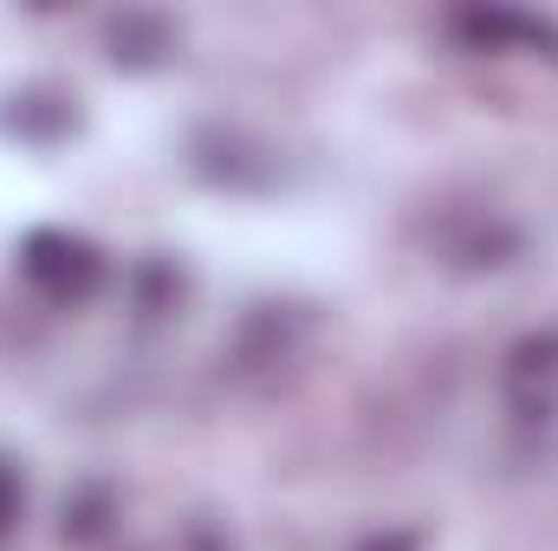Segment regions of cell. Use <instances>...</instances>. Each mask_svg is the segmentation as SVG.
Wrapping results in <instances>:
<instances>
[{
    "mask_svg": "<svg viewBox=\"0 0 558 551\" xmlns=\"http://www.w3.org/2000/svg\"><path fill=\"white\" fill-rule=\"evenodd\" d=\"M20 273L33 279L46 298H92V285L105 273V260L92 254V241H78V234H59V228H39V234H26V247H20Z\"/></svg>",
    "mask_w": 558,
    "mask_h": 551,
    "instance_id": "6da1fadb",
    "label": "cell"
},
{
    "mask_svg": "<svg viewBox=\"0 0 558 551\" xmlns=\"http://www.w3.org/2000/svg\"><path fill=\"white\" fill-rule=\"evenodd\" d=\"M507 383H513V403L520 409H546L558 396V331H539L513 351L507 364Z\"/></svg>",
    "mask_w": 558,
    "mask_h": 551,
    "instance_id": "7a4b0ae2",
    "label": "cell"
},
{
    "mask_svg": "<svg viewBox=\"0 0 558 551\" xmlns=\"http://www.w3.org/2000/svg\"><path fill=\"white\" fill-rule=\"evenodd\" d=\"M454 33H461V39H474V46L526 39V46H553V52H558V33L546 26V20H520V13H500V7H487V13H454Z\"/></svg>",
    "mask_w": 558,
    "mask_h": 551,
    "instance_id": "3957f363",
    "label": "cell"
},
{
    "mask_svg": "<svg viewBox=\"0 0 558 551\" xmlns=\"http://www.w3.org/2000/svg\"><path fill=\"white\" fill-rule=\"evenodd\" d=\"M111 506H118L111 487H78V493L65 500V539H78V546L98 539V532L111 526Z\"/></svg>",
    "mask_w": 558,
    "mask_h": 551,
    "instance_id": "277c9868",
    "label": "cell"
},
{
    "mask_svg": "<svg viewBox=\"0 0 558 551\" xmlns=\"http://www.w3.org/2000/svg\"><path fill=\"white\" fill-rule=\"evenodd\" d=\"M111 46H118V59L149 65L156 52H169V26H162V20H143V13H131V20H118V26H111Z\"/></svg>",
    "mask_w": 558,
    "mask_h": 551,
    "instance_id": "5b68a950",
    "label": "cell"
},
{
    "mask_svg": "<svg viewBox=\"0 0 558 551\" xmlns=\"http://www.w3.org/2000/svg\"><path fill=\"white\" fill-rule=\"evenodd\" d=\"M20 506H26V493H20V474H13V461H0V539L20 526Z\"/></svg>",
    "mask_w": 558,
    "mask_h": 551,
    "instance_id": "8992f818",
    "label": "cell"
},
{
    "mask_svg": "<svg viewBox=\"0 0 558 551\" xmlns=\"http://www.w3.org/2000/svg\"><path fill=\"white\" fill-rule=\"evenodd\" d=\"M364 551H416V532H384V539H371Z\"/></svg>",
    "mask_w": 558,
    "mask_h": 551,
    "instance_id": "52a82bcc",
    "label": "cell"
},
{
    "mask_svg": "<svg viewBox=\"0 0 558 551\" xmlns=\"http://www.w3.org/2000/svg\"><path fill=\"white\" fill-rule=\"evenodd\" d=\"M189 551H228V546H221V539H215V532H208V526H202V532H195V539H189Z\"/></svg>",
    "mask_w": 558,
    "mask_h": 551,
    "instance_id": "ba28073f",
    "label": "cell"
}]
</instances>
